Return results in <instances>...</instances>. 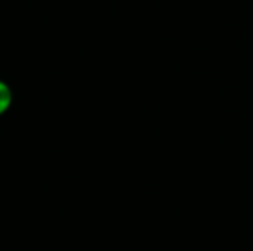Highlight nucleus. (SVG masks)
Listing matches in <instances>:
<instances>
[{
	"mask_svg": "<svg viewBox=\"0 0 253 251\" xmlns=\"http://www.w3.org/2000/svg\"><path fill=\"white\" fill-rule=\"evenodd\" d=\"M12 90L9 87V84H6L4 81L0 80V115H3L12 105Z\"/></svg>",
	"mask_w": 253,
	"mask_h": 251,
	"instance_id": "1",
	"label": "nucleus"
}]
</instances>
